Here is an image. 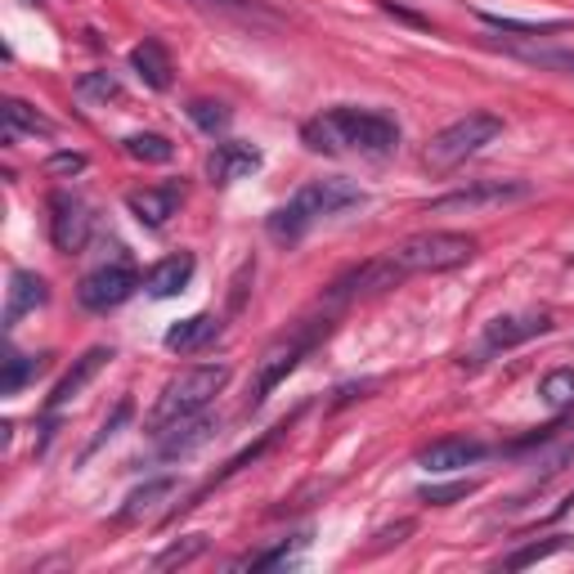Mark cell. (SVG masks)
Listing matches in <instances>:
<instances>
[{"label":"cell","mask_w":574,"mask_h":574,"mask_svg":"<svg viewBox=\"0 0 574 574\" xmlns=\"http://www.w3.org/2000/svg\"><path fill=\"white\" fill-rule=\"evenodd\" d=\"M130 413H135V404H130V400H122V404L113 409V417H104V426H100V436H94V440H90V449L81 454V462H85L90 454H100V449H104V445H108V440L117 436V431H122V426L130 422Z\"/></svg>","instance_id":"31"},{"label":"cell","mask_w":574,"mask_h":574,"mask_svg":"<svg viewBox=\"0 0 574 574\" xmlns=\"http://www.w3.org/2000/svg\"><path fill=\"white\" fill-rule=\"evenodd\" d=\"M530 198H535V188L525 180H471L445 198H431L426 216H485V211L516 207V203H530Z\"/></svg>","instance_id":"7"},{"label":"cell","mask_w":574,"mask_h":574,"mask_svg":"<svg viewBox=\"0 0 574 574\" xmlns=\"http://www.w3.org/2000/svg\"><path fill=\"white\" fill-rule=\"evenodd\" d=\"M41 372V359H27V355H10L5 359V377H0V395H19L27 381Z\"/></svg>","instance_id":"28"},{"label":"cell","mask_w":574,"mask_h":574,"mask_svg":"<svg viewBox=\"0 0 574 574\" xmlns=\"http://www.w3.org/2000/svg\"><path fill=\"white\" fill-rule=\"evenodd\" d=\"M194 269H198V261H194V252H175V256H167V261H158L149 274H144V292H149L153 301H167V297H180L184 287H188V278H194Z\"/></svg>","instance_id":"15"},{"label":"cell","mask_w":574,"mask_h":574,"mask_svg":"<svg viewBox=\"0 0 574 574\" xmlns=\"http://www.w3.org/2000/svg\"><path fill=\"white\" fill-rule=\"evenodd\" d=\"M90 229H94V216H90L85 198L59 188V194L50 198V238H55V248L59 252H81L90 243Z\"/></svg>","instance_id":"9"},{"label":"cell","mask_w":574,"mask_h":574,"mask_svg":"<svg viewBox=\"0 0 574 574\" xmlns=\"http://www.w3.org/2000/svg\"><path fill=\"white\" fill-rule=\"evenodd\" d=\"M552 328L548 310H520V314H498L494 323H485V337H481V355H498V351H516L525 342L543 337Z\"/></svg>","instance_id":"10"},{"label":"cell","mask_w":574,"mask_h":574,"mask_svg":"<svg viewBox=\"0 0 574 574\" xmlns=\"http://www.w3.org/2000/svg\"><path fill=\"white\" fill-rule=\"evenodd\" d=\"M77 100L81 104H108V100H122V81L113 72H85L77 81Z\"/></svg>","instance_id":"24"},{"label":"cell","mask_w":574,"mask_h":574,"mask_svg":"<svg viewBox=\"0 0 574 574\" xmlns=\"http://www.w3.org/2000/svg\"><path fill=\"white\" fill-rule=\"evenodd\" d=\"M368 203V194L359 184H351V180H310V184H301L292 198H287L269 220H265V229H269V238L278 248H292V243H301V238L319 225V220H328V216H342V211H351V207H364Z\"/></svg>","instance_id":"2"},{"label":"cell","mask_w":574,"mask_h":574,"mask_svg":"<svg viewBox=\"0 0 574 574\" xmlns=\"http://www.w3.org/2000/svg\"><path fill=\"white\" fill-rule=\"evenodd\" d=\"M175 490V481H171V475H162V481H149V485H144V490H135L130 498H126V507H122V520H139V516H149L167 494Z\"/></svg>","instance_id":"23"},{"label":"cell","mask_w":574,"mask_h":574,"mask_svg":"<svg viewBox=\"0 0 574 574\" xmlns=\"http://www.w3.org/2000/svg\"><path fill=\"white\" fill-rule=\"evenodd\" d=\"M261 167H265L261 149H256V144H243V139H225V144H216V153L207 158V175H211V184H238V180L256 175Z\"/></svg>","instance_id":"13"},{"label":"cell","mask_w":574,"mask_h":574,"mask_svg":"<svg viewBox=\"0 0 574 574\" xmlns=\"http://www.w3.org/2000/svg\"><path fill=\"white\" fill-rule=\"evenodd\" d=\"M539 400L552 404V409H574V372H565V368L548 372L539 381Z\"/></svg>","instance_id":"26"},{"label":"cell","mask_w":574,"mask_h":574,"mask_svg":"<svg viewBox=\"0 0 574 574\" xmlns=\"http://www.w3.org/2000/svg\"><path fill=\"white\" fill-rule=\"evenodd\" d=\"M184 113H188V122H194L198 130H207V135L229 130V108H225V104H216V100H194Z\"/></svg>","instance_id":"27"},{"label":"cell","mask_w":574,"mask_h":574,"mask_svg":"<svg viewBox=\"0 0 574 574\" xmlns=\"http://www.w3.org/2000/svg\"><path fill=\"white\" fill-rule=\"evenodd\" d=\"M104 364H113V346H90L81 359H72V368L59 377V387L50 391V400H45V413H59L64 404H72L90 381L104 372Z\"/></svg>","instance_id":"12"},{"label":"cell","mask_w":574,"mask_h":574,"mask_svg":"<svg viewBox=\"0 0 574 574\" xmlns=\"http://www.w3.org/2000/svg\"><path fill=\"white\" fill-rule=\"evenodd\" d=\"M135 287H139V274H135L126 261H117V265L90 269V274L81 278V287H77V301H81L90 314H108V310H117L122 301L135 297Z\"/></svg>","instance_id":"8"},{"label":"cell","mask_w":574,"mask_h":574,"mask_svg":"<svg viewBox=\"0 0 574 574\" xmlns=\"http://www.w3.org/2000/svg\"><path fill=\"white\" fill-rule=\"evenodd\" d=\"M400 274H445V269H458L475 256V238L471 233H458V229H426V233H413L404 238L400 248L387 252Z\"/></svg>","instance_id":"5"},{"label":"cell","mask_w":574,"mask_h":574,"mask_svg":"<svg viewBox=\"0 0 574 574\" xmlns=\"http://www.w3.org/2000/svg\"><path fill=\"white\" fill-rule=\"evenodd\" d=\"M220 332V319L216 314H188V319H180V323H171L167 328V351H175V355H194V351H203L211 337Z\"/></svg>","instance_id":"17"},{"label":"cell","mask_w":574,"mask_h":574,"mask_svg":"<svg viewBox=\"0 0 574 574\" xmlns=\"http://www.w3.org/2000/svg\"><path fill=\"white\" fill-rule=\"evenodd\" d=\"M574 539L570 535H552V539H543V543H525L520 552H512L503 565L507 570H525V565H535V561H548V556H556V552H565Z\"/></svg>","instance_id":"25"},{"label":"cell","mask_w":574,"mask_h":574,"mask_svg":"<svg viewBox=\"0 0 574 574\" xmlns=\"http://www.w3.org/2000/svg\"><path fill=\"white\" fill-rule=\"evenodd\" d=\"M498 135H503V117L490 113V108H475V113L458 117L454 126H445L436 139L426 144V167L436 171V175H445V171L462 167L467 158H475V153H481L485 144H494Z\"/></svg>","instance_id":"6"},{"label":"cell","mask_w":574,"mask_h":574,"mask_svg":"<svg viewBox=\"0 0 574 574\" xmlns=\"http://www.w3.org/2000/svg\"><path fill=\"white\" fill-rule=\"evenodd\" d=\"M490 449L481 440H467V436H449V440H436V445H426L417 454V467L422 471H458V467H471V462H481Z\"/></svg>","instance_id":"14"},{"label":"cell","mask_w":574,"mask_h":574,"mask_svg":"<svg viewBox=\"0 0 574 574\" xmlns=\"http://www.w3.org/2000/svg\"><path fill=\"white\" fill-rule=\"evenodd\" d=\"M0 113H5V144H14L19 135H55V122L41 117L36 108H27L23 100H5Z\"/></svg>","instance_id":"20"},{"label":"cell","mask_w":574,"mask_h":574,"mask_svg":"<svg viewBox=\"0 0 574 574\" xmlns=\"http://www.w3.org/2000/svg\"><path fill=\"white\" fill-rule=\"evenodd\" d=\"M130 68L149 90H167L171 85V59L162 50V41H139L130 50Z\"/></svg>","instance_id":"19"},{"label":"cell","mask_w":574,"mask_h":574,"mask_svg":"<svg viewBox=\"0 0 574 574\" xmlns=\"http://www.w3.org/2000/svg\"><path fill=\"white\" fill-rule=\"evenodd\" d=\"M301 144L310 153H328V158L351 153V158L381 162L400 149V126H395V117L377 113V108L342 104V108H328L323 117H310L301 126Z\"/></svg>","instance_id":"1"},{"label":"cell","mask_w":574,"mask_h":574,"mask_svg":"<svg viewBox=\"0 0 574 574\" xmlns=\"http://www.w3.org/2000/svg\"><path fill=\"white\" fill-rule=\"evenodd\" d=\"M520 59H530V64H539V68L574 72V50H520Z\"/></svg>","instance_id":"33"},{"label":"cell","mask_w":574,"mask_h":574,"mask_svg":"<svg viewBox=\"0 0 574 574\" xmlns=\"http://www.w3.org/2000/svg\"><path fill=\"white\" fill-rule=\"evenodd\" d=\"M122 149H126V158L149 162V167H162V162L175 158V144H171L167 135H153V130H135V135H126V139H122Z\"/></svg>","instance_id":"21"},{"label":"cell","mask_w":574,"mask_h":574,"mask_svg":"<svg viewBox=\"0 0 574 574\" xmlns=\"http://www.w3.org/2000/svg\"><path fill=\"white\" fill-rule=\"evenodd\" d=\"M475 490H481L475 481H454V485H422V490H417V498H422V503H431V507H449V503H462V498H471Z\"/></svg>","instance_id":"29"},{"label":"cell","mask_w":574,"mask_h":574,"mask_svg":"<svg viewBox=\"0 0 574 574\" xmlns=\"http://www.w3.org/2000/svg\"><path fill=\"white\" fill-rule=\"evenodd\" d=\"M301 548H306V539H297L292 548L283 543V548H269V552H261V556H248L243 565H252V570H274V565H287V561H297V552H301Z\"/></svg>","instance_id":"32"},{"label":"cell","mask_w":574,"mask_h":574,"mask_svg":"<svg viewBox=\"0 0 574 574\" xmlns=\"http://www.w3.org/2000/svg\"><path fill=\"white\" fill-rule=\"evenodd\" d=\"M45 301H50V287H45V278L32 274V269H14L10 274V297H5V328H14L23 314L41 310Z\"/></svg>","instance_id":"16"},{"label":"cell","mask_w":574,"mask_h":574,"mask_svg":"<svg viewBox=\"0 0 574 574\" xmlns=\"http://www.w3.org/2000/svg\"><path fill=\"white\" fill-rule=\"evenodd\" d=\"M225 381H229V364L184 368L180 377H171L167 387H162V395H158V404H153V413H149V426H153V431H167V426H175V422H184V417L203 413V409L225 391Z\"/></svg>","instance_id":"4"},{"label":"cell","mask_w":574,"mask_h":574,"mask_svg":"<svg viewBox=\"0 0 574 574\" xmlns=\"http://www.w3.org/2000/svg\"><path fill=\"white\" fill-rule=\"evenodd\" d=\"M207 552V535H188L184 543H171L162 556H158V570H175V565H188Z\"/></svg>","instance_id":"30"},{"label":"cell","mask_w":574,"mask_h":574,"mask_svg":"<svg viewBox=\"0 0 574 574\" xmlns=\"http://www.w3.org/2000/svg\"><path fill=\"white\" fill-rule=\"evenodd\" d=\"M337 310H342V306L328 301V310H323L319 319H301L297 328H287L283 337H274V342L265 346V355L256 359V377H252V404H265V400L283 387V381L301 368V359L332 332V319H337Z\"/></svg>","instance_id":"3"},{"label":"cell","mask_w":574,"mask_h":574,"mask_svg":"<svg viewBox=\"0 0 574 574\" xmlns=\"http://www.w3.org/2000/svg\"><path fill=\"white\" fill-rule=\"evenodd\" d=\"M481 23L485 27H494V32H520V36H548V32H565L570 27V19H543V23H535V19H503V14H481Z\"/></svg>","instance_id":"22"},{"label":"cell","mask_w":574,"mask_h":574,"mask_svg":"<svg viewBox=\"0 0 574 574\" xmlns=\"http://www.w3.org/2000/svg\"><path fill=\"white\" fill-rule=\"evenodd\" d=\"M77 171H85V158H81V153H55V158H50V175H77Z\"/></svg>","instance_id":"34"},{"label":"cell","mask_w":574,"mask_h":574,"mask_svg":"<svg viewBox=\"0 0 574 574\" xmlns=\"http://www.w3.org/2000/svg\"><path fill=\"white\" fill-rule=\"evenodd\" d=\"M211 436H216V422L203 417V413H194V417H184V422L171 426V436L162 445V458H188L194 449H203Z\"/></svg>","instance_id":"18"},{"label":"cell","mask_w":574,"mask_h":574,"mask_svg":"<svg viewBox=\"0 0 574 574\" xmlns=\"http://www.w3.org/2000/svg\"><path fill=\"white\" fill-rule=\"evenodd\" d=\"M184 203V184L167 180V184H149V188H135V194H126V207L130 216L144 225V229H167L171 216L180 211Z\"/></svg>","instance_id":"11"}]
</instances>
